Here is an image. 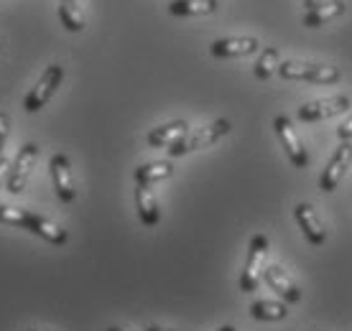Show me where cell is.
Returning <instances> with one entry per match:
<instances>
[{"mask_svg": "<svg viewBox=\"0 0 352 331\" xmlns=\"http://www.w3.org/2000/svg\"><path fill=\"white\" fill-rule=\"evenodd\" d=\"M0 225L21 227V229H26L31 235H38L49 244H59V247L67 244V240H69L64 227L54 225V222H49V219L41 217V214H36V212L21 209V207H10V204H0Z\"/></svg>", "mask_w": 352, "mask_h": 331, "instance_id": "1", "label": "cell"}, {"mask_svg": "<svg viewBox=\"0 0 352 331\" xmlns=\"http://www.w3.org/2000/svg\"><path fill=\"white\" fill-rule=\"evenodd\" d=\"M278 77L286 82H311V84H337L342 69L337 64H314V61H281Z\"/></svg>", "mask_w": 352, "mask_h": 331, "instance_id": "2", "label": "cell"}, {"mask_svg": "<svg viewBox=\"0 0 352 331\" xmlns=\"http://www.w3.org/2000/svg\"><path fill=\"white\" fill-rule=\"evenodd\" d=\"M230 130H232V122L220 117V120L210 122V125H202V128H197V130L182 135L176 143H171V146H168V156L179 158V156H186V153H194V150H199V148H207V146H214V143L225 138Z\"/></svg>", "mask_w": 352, "mask_h": 331, "instance_id": "3", "label": "cell"}, {"mask_svg": "<svg viewBox=\"0 0 352 331\" xmlns=\"http://www.w3.org/2000/svg\"><path fill=\"white\" fill-rule=\"evenodd\" d=\"M265 258H268V237L253 235L250 244H248L245 268H243V275H240V290L243 293H253L258 288L265 271Z\"/></svg>", "mask_w": 352, "mask_h": 331, "instance_id": "4", "label": "cell"}, {"mask_svg": "<svg viewBox=\"0 0 352 331\" xmlns=\"http://www.w3.org/2000/svg\"><path fill=\"white\" fill-rule=\"evenodd\" d=\"M62 82H64V67L62 64H49L44 69V74L38 77V82L34 84V89H31L26 95V100H23L26 113H38V110L52 100L54 92L59 89Z\"/></svg>", "mask_w": 352, "mask_h": 331, "instance_id": "5", "label": "cell"}, {"mask_svg": "<svg viewBox=\"0 0 352 331\" xmlns=\"http://www.w3.org/2000/svg\"><path fill=\"white\" fill-rule=\"evenodd\" d=\"M38 153H41V148H38L36 143H26V146L18 148L16 158H13V163H10V168H8V179H6V189H8L10 194L23 192L28 176H31L36 161H38Z\"/></svg>", "mask_w": 352, "mask_h": 331, "instance_id": "6", "label": "cell"}, {"mask_svg": "<svg viewBox=\"0 0 352 331\" xmlns=\"http://www.w3.org/2000/svg\"><path fill=\"white\" fill-rule=\"evenodd\" d=\"M273 130H276V135H278V140H281L283 153H286V158L291 161V166L299 168V171L301 168H307L309 153H307V148H304V143H301L299 133L294 130V125H291V120L286 117V115H276Z\"/></svg>", "mask_w": 352, "mask_h": 331, "instance_id": "7", "label": "cell"}, {"mask_svg": "<svg viewBox=\"0 0 352 331\" xmlns=\"http://www.w3.org/2000/svg\"><path fill=\"white\" fill-rule=\"evenodd\" d=\"M352 166V140H342L337 150L332 153L327 168L322 171V179H319V189L324 194H332L340 186V181L344 179V174L350 171Z\"/></svg>", "mask_w": 352, "mask_h": 331, "instance_id": "8", "label": "cell"}, {"mask_svg": "<svg viewBox=\"0 0 352 331\" xmlns=\"http://www.w3.org/2000/svg\"><path fill=\"white\" fill-rule=\"evenodd\" d=\"M352 100L347 95L340 97H329V100H314V102H307V105L299 107V120L301 122H322L329 120V117H337L342 113H350Z\"/></svg>", "mask_w": 352, "mask_h": 331, "instance_id": "9", "label": "cell"}, {"mask_svg": "<svg viewBox=\"0 0 352 331\" xmlns=\"http://www.w3.org/2000/svg\"><path fill=\"white\" fill-rule=\"evenodd\" d=\"M49 171H52L54 192L59 196L62 204H72L77 199V189H74V176H72V163L64 153H54L49 161Z\"/></svg>", "mask_w": 352, "mask_h": 331, "instance_id": "10", "label": "cell"}, {"mask_svg": "<svg viewBox=\"0 0 352 331\" xmlns=\"http://www.w3.org/2000/svg\"><path fill=\"white\" fill-rule=\"evenodd\" d=\"M294 219H296L301 235L307 237V242L311 244V247H322V244L327 242V229H324V225H322V217H319L317 209H314L311 204H307V201L296 204Z\"/></svg>", "mask_w": 352, "mask_h": 331, "instance_id": "11", "label": "cell"}, {"mask_svg": "<svg viewBox=\"0 0 352 331\" xmlns=\"http://www.w3.org/2000/svg\"><path fill=\"white\" fill-rule=\"evenodd\" d=\"M261 49L258 38L250 36H230V38H217L210 46V54L214 59H240V56H250Z\"/></svg>", "mask_w": 352, "mask_h": 331, "instance_id": "12", "label": "cell"}, {"mask_svg": "<svg viewBox=\"0 0 352 331\" xmlns=\"http://www.w3.org/2000/svg\"><path fill=\"white\" fill-rule=\"evenodd\" d=\"M263 278H265V283H268V288H273V290H276V293H278L286 304H299V301H301L299 286L291 280V275L283 271L281 265H276V262L265 265Z\"/></svg>", "mask_w": 352, "mask_h": 331, "instance_id": "13", "label": "cell"}, {"mask_svg": "<svg viewBox=\"0 0 352 331\" xmlns=\"http://www.w3.org/2000/svg\"><path fill=\"white\" fill-rule=\"evenodd\" d=\"M135 212H138V219H141L143 227H156L161 222V209L159 201H156V194L146 183L135 186Z\"/></svg>", "mask_w": 352, "mask_h": 331, "instance_id": "14", "label": "cell"}, {"mask_svg": "<svg viewBox=\"0 0 352 331\" xmlns=\"http://www.w3.org/2000/svg\"><path fill=\"white\" fill-rule=\"evenodd\" d=\"M189 133V122L186 120H171L166 125H156L153 130H148L146 135V143H148L151 148H168L171 143L186 135Z\"/></svg>", "mask_w": 352, "mask_h": 331, "instance_id": "15", "label": "cell"}, {"mask_svg": "<svg viewBox=\"0 0 352 331\" xmlns=\"http://www.w3.org/2000/svg\"><path fill=\"white\" fill-rule=\"evenodd\" d=\"M344 0H324V3H319L317 8H309L307 16H304V26L307 28H319L329 23V21H335V18L344 16Z\"/></svg>", "mask_w": 352, "mask_h": 331, "instance_id": "16", "label": "cell"}, {"mask_svg": "<svg viewBox=\"0 0 352 331\" xmlns=\"http://www.w3.org/2000/svg\"><path fill=\"white\" fill-rule=\"evenodd\" d=\"M220 8V0H171L168 13L174 18H194V16H210Z\"/></svg>", "mask_w": 352, "mask_h": 331, "instance_id": "17", "label": "cell"}, {"mask_svg": "<svg viewBox=\"0 0 352 331\" xmlns=\"http://www.w3.org/2000/svg\"><path fill=\"white\" fill-rule=\"evenodd\" d=\"M171 174H174L171 161H151V163L138 166L135 174H133V179H135V183H146V186H151V183L168 179Z\"/></svg>", "mask_w": 352, "mask_h": 331, "instance_id": "18", "label": "cell"}, {"mask_svg": "<svg viewBox=\"0 0 352 331\" xmlns=\"http://www.w3.org/2000/svg\"><path fill=\"white\" fill-rule=\"evenodd\" d=\"M250 316L256 321H283L289 316L286 301H256L250 306Z\"/></svg>", "mask_w": 352, "mask_h": 331, "instance_id": "19", "label": "cell"}, {"mask_svg": "<svg viewBox=\"0 0 352 331\" xmlns=\"http://www.w3.org/2000/svg\"><path fill=\"white\" fill-rule=\"evenodd\" d=\"M278 64H281V52H278L276 46H268V49H263L261 56H258L256 67H253V74H256V79H261V82H268L273 74H278Z\"/></svg>", "mask_w": 352, "mask_h": 331, "instance_id": "20", "label": "cell"}, {"mask_svg": "<svg viewBox=\"0 0 352 331\" xmlns=\"http://www.w3.org/2000/svg\"><path fill=\"white\" fill-rule=\"evenodd\" d=\"M59 21L67 31H82L85 28V16H82L80 0H59Z\"/></svg>", "mask_w": 352, "mask_h": 331, "instance_id": "21", "label": "cell"}, {"mask_svg": "<svg viewBox=\"0 0 352 331\" xmlns=\"http://www.w3.org/2000/svg\"><path fill=\"white\" fill-rule=\"evenodd\" d=\"M8 133H10V117L8 113H0V158H3V148H6Z\"/></svg>", "mask_w": 352, "mask_h": 331, "instance_id": "22", "label": "cell"}, {"mask_svg": "<svg viewBox=\"0 0 352 331\" xmlns=\"http://www.w3.org/2000/svg\"><path fill=\"white\" fill-rule=\"evenodd\" d=\"M337 135H340V140H352V115L337 128Z\"/></svg>", "mask_w": 352, "mask_h": 331, "instance_id": "23", "label": "cell"}, {"mask_svg": "<svg viewBox=\"0 0 352 331\" xmlns=\"http://www.w3.org/2000/svg\"><path fill=\"white\" fill-rule=\"evenodd\" d=\"M8 161L6 158H0V186H6V179H8Z\"/></svg>", "mask_w": 352, "mask_h": 331, "instance_id": "24", "label": "cell"}, {"mask_svg": "<svg viewBox=\"0 0 352 331\" xmlns=\"http://www.w3.org/2000/svg\"><path fill=\"white\" fill-rule=\"evenodd\" d=\"M319 3H324V0H304V5H307V10H309V8H317Z\"/></svg>", "mask_w": 352, "mask_h": 331, "instance_id": "25", "label": "cell"}, {"mask_svg": "<svg viewBox=\"0 0 352 331\" xmlns=\"http://www.w3.org/2000/svg\"><path fill=\"white\" fill-rule=\"evenodd\" d=\"M146 331H176V329H164V326H148Z\"/></svg>", "mask_w": 352, "mask_h": 331, "instance_id": "26", "label": "cell"}, {"mask_svg": "<svg viewBox=\"0 0 352 331\" xmlns=\"http://www.w3.org/2000/svg\"><path fill=\"white\" fill-rule=\"evenodd\" d=\"M217 331H235V326H222V329H217Z\"/></svg>", "mask_w": 352, "mask_h": 331, "instance_id": "27", "label": "cell"}, {"mask_svg": "<svg viewBox=\"0 0 352 331\" xmlns=\"http://www.w3.org/2000/svg\"><path fill=\"white\" fill-rule=\"evenodd\" d=\"M107 331H123V329H118V326H110V329H107Z\"/></svg>", "mask_w": 352, "mask_h": 331, "instance_id": "28", "label": "cell"}, {"mask_svg": "<svg viewBox=\"0 0 352 331\" xmlns=\"http://www.w3.org/2000/svg\"><path fill=\"white\" fill-rule=\"evenodd\" d=\"M31 331H36V329H31Z\"/></svg>", "mask_w": 352, "mask_h": 331, "instance_id": "29", "label": "cell"}]
</instances>
